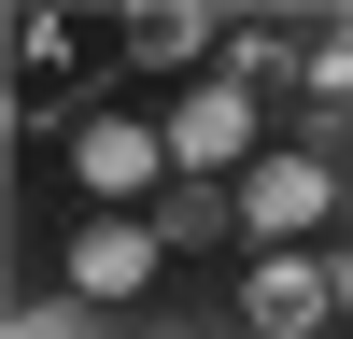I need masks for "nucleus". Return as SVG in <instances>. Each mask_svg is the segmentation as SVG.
<instances>
[{
	"mask_svg": "<svg viewBox=\"0 0 353 339\" xmlns=\"http://www.w3.org/2000/svg\"><path fill=\"white\" fill-rule=\"evenodd\" d=\"M170 156H184L198 184H226V170L254 156V85H226V71H212V85H198L184 113H170Z\"/></svg>",
	"mask_w": 353,
	"mask_h": 339,
	"instance_id": "1",
	"label": "nucleus"
},
{
	"mask_svg": "<svg viewBox=\"0 0 353 339\" xmlns=\"http://www.w3.org/2000/svg\"><path fill=\"white\" fill-rule=\"evenodd\" d=\"M325 156H254L241 170V226H254V240H297V226H325Z\"/></svg>",
	"mask_w": 353,
	"mask_h": 339,
	"instance_id": "2",
	"label": "nucleus"
},
{
	"mask_svg": "<svg viewBox=\"0 0 353 339\" xmlns=\"http://www.w3.org/2000/svg\"><path fill=\"white\" fill-rule=\"evenodd\" d=\"M71 170H85L99 198H141V184L170 170V127H128V113H85V127H71Z\"/></svg>",
	"mask_w": 353,
	"mask_h": 339,
	"instance_id": "3",
	"label": "nucleus"
},
{
	"mask_svg": "<svg viewBox=\"0 0 353 339\" xmlns=\"http://www.w3.org/2000/svg\"><path fill=\"white\" fill-rule=\"evenodd\" d=\"M156 226H128V212H99V226H85V240H71V297H141V282H156Z\"/></svg>",
	"mask_w": 353,
	"mask_h": 339,
	"instance_id": "4",
	"label": "nucleus"
},
{
	"mask_svg": "<svg viewBox=\"0 0 353 339\" xmlns=\"http://www.w3.org/2000/svg\"><path fill=\"white\" fill-rule=\"evenodd\" d=\"M241 311H254L269 339H311V325L339 311V282L311 269V254H254V282H241Z\"/></svg>",
	"mask_w": 353,
	"mask_h": 339,
	"instance_id": "5",
	"label": "nucleus"
},
{
	"mask_svg": "<svg viewBox=\"0 0 353 339\" xmlns=\"http://www.w3.org/2000/svg\"><path fill=\"white\" fill-rule=\"evenodd\" d=\"M226 226H241V184H170L156 198V240L184 254V240H226Z\"/></svg>",
	"mask_w": 353,
	"mask_h": 339,
	"instance_id": "6",
	"label": "nucleus"
},
{
	"mask_svg": "<svg viewBox=\"0 0 353 339\" xmlns=\"http://www.w3.org/2000/svg\"><path fill=\"white\" fill-rule=\"evenodd\" d=\"M212 43V0H141L128 14V56H198Z\"/></svg>",
	"mask_w": 353,
	"mask_h": 339,
	"instance_id": "7",
	"label": "nucleus"
},
{
	"mask_svg": "<svg viewBox=\"0 0 353 339\" xmlns=\"http://www.w3.org/2000/svg\"><path fill=\"white\" fill-rule=\"evenodd\" d=\"M311 99L353 113V28H325V43H311Z\"/></svg>",
	"mask_w": 353,
	"mask_h": 339,
	"instance_id": "8",
	"label": "nucleus"
},
{
	"mask_svg": "<svg viewBox=\"0 0 353 339\" xmlns=\"http://www.w3.org/2000/svg\"><path fill=\"white\" fill-rule=\"evenodd\" d=\"M14 339H85V325H71V311H14Z\"/></svg>",
	"mask_w": 353,
	"mask_h": 339,
	"instance_id": "9",
	"label": "nucleus"
},
{
	"mask_svg": "<svg viewBox=\"0 0 353 339\" xmlns=\"http://www.w3.org/2000/svg\"><path fill=\"white\" fill-rule=\"evenodd\" d=\"M325 282H339V311H353V254H339V269H325Z\"/></svg>",
	"mask_w": 353,
	"mask_h": 339,
	"instance_id": "10",
	"label": "nucleus"
}]
</instances>
